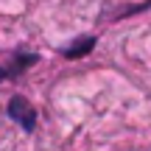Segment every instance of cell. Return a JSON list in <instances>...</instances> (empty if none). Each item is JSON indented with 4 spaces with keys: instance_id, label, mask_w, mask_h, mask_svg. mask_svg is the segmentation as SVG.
<instances>
[{
    "instance_id": "cell-1",
    "label": "cell",
    "mask_w": 151,
    "mask_h": 151,
    "mask_svg": "<svg viewBox=\"0 0 151 151\" xmlns=\"http://www.w3.org/2000/svg\"><path fill=\"white\" fill-rule=\"evenodd\" d=\"M9 115L14 120H20V126L25 132H31L34 129V123H37V115H34V109H31V104L25 101V98H11V104H9Z\"/></svg>"
},
{
    "instance_id": "cell-2",
    "label": "cell",
    "mask_w": 151,
    "mask_h": 151,
    "mask_svg": "<svg viewBox=\"0 0 151 151\" xmlns=\"http://www.w3.org/2000/svg\"><path fill=\"white\" fill-rule=\"evenodd\" d=\"M92 48V39H84V42H76V48H70V50H65L70 59H76V56H81V53H87V50Z\"/></svg>"
},
{
    "instance_id": "cell-3",
    "label": "cell",
    "mask_w": 151,
    "mask_h": 151,
    "mask_svg": "<svg viewBox=\"0 0 151 151\" xmlns=\"http://www.w3.org/2000/svg\"><path fill=\"white\" fill-rule=\"evenodd\" d=\"M6 76H11V70H0V81H3Z\"/></svg>"
}]
</instances>
